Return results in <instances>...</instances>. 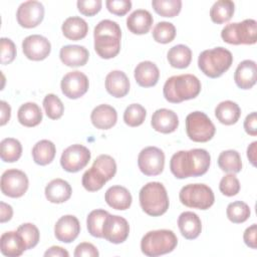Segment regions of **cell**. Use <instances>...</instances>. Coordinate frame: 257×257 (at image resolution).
<instances>
[{"label":"cell","mask_w":257,"mask_h":257,"mask_svg":"<svg viewBox=\"0 0 257 257\" xmlns=\"http://www.w3.org/2000/svg\"><path fill=\"white\" fill-rule=\"evenodd\" d=\"M211 156L204 149H192L175 153L170 161V170L177 179L200 177L207 173Z\"/></svg>","instance_id":"cell-1"},{"label":"cell","mask_w":257,"mask_h":257,"mask_svg":"<svg viewBox=\"0 0 257 257\" xmlns=\"http://www.w3.org/2000/svg\"><path fill=\"white\" fill-rule=\"evenodd\" d=\"M93 38L94 50L99 57L110 59L119 53L121 30L115 21L109 19L99 21L94 27Z\"/></svg>","instance_id":"cell-2"},{"label":"cell","mask_w":257,"mask_h":257,"mask_svg":"<svg viewBox=\"0 0 257 257\" xmlns=\"http://www.w3.org/2000/svg\"><path fill=\"white\" fill-rule=\"evenodd\" d=\"M201 91V82L193 74H180L169 77L163 87L166 100L172 103H180L197 97Z\"/></svg>","instance_id":"cell-3"},{"label":"cell","mask_w":257,"mask_h":257,"mask_svg":"<svg viewBox=\"0 0 257 257\" xmlns=\"http://www.w3.org/2000/svg\"><path fill=\"white\" fill-rule=\"evenodd\" d=\"M116 173V164L112 157L99 155L93 162L90 169L82 175V186L88 192L100 190L104 184L111 180Z\"/></svg>","instance_id":"cell-4"},{"label":"cell","mask_w":257,"mask_h":257,"mask_svg":"<svg viewBox=\"0 0 257 257\" xmlns=\"http://www.w3.org/2000/svg\"><path fill=\"white\" fill-rule=\"evenodd\" d=\"M140 205L143 211L153 217L162 216L169 209V197L164 185L160 182H150L140 191Z\"/></svg>","instance_id":"cell-5"},{"label":"cell","mask_w":257,"mask_h":257,"mask_svg":"<svg viewBox=\"0 0 257 257\" xmlns=\"http://www.w3.org/2000/svg\"><path fill=\"white\" fill-rule=\"evenodd\" d=\"M232 62V53L222 46L204 50L198 57L199 68L210 78L220 77L230 68Z\"/></svg>","instance_id":"cell-6"},{"label":"cell","mask_w":257,"mask_h":257,"mask_svg":"<svg viewBox=\"0 0 257 257\" xmlns=\"http://www.w3.org/2000/svg\"><path fill=\"white\" fill-rule=\"evenodd\" d=\"M178 245V238L172 230L161 229L148 232L141 240V250L149 257L172 252Z\"/></svg>","instance_id":"cell-7"},{"label":"cell","mask_w":257,"mask_h":257,"mask_svg":"<svg viewBox=\"0 0 257 257\" xmlns=\"http://www.w3.org/2000/svg\"><path fill=\"white\" fill-rule=\"evenodd\" d=\"M222 39L229 44H255L257 41V22L245 19L242 22L227 24L221 31Z\"/></svg>","instance_id":"cell-8"},{"label":"cell","mask_w":257,"mask_h":257,"mask_svg":"<svg viewBox=\"0 0 257 257\" xmlns=\"http://www.w3.org/2000/svg\"><path fill=\"white\" fill-rule=\"evenodd\" d=\"M179 198L183 205L199 210H207L215 202L212 189L205 184H189L184 186L180 191Z\"/></svg>","instance_id":"cell-9"},{"label":"cell","mask_w":257,"mask_h":257,"mask_svg":"<svg viewBox=\"0 0 257 257\" xmlns=\"http://www.w3.org/2000/svg\"><path fill=\"white\" fill-rule=\"evenodd\" d=\"M186 133L191 141L206 143L212 140L216 133V127L205 112L197 110L187 115Z\"/></svg>","instance_id":"cell-10"},{"label":"cell","mask_w":257,"mask_h":257,"mask_svg":"<svg viewBox=\"0 0 257 257\" xmlns=\"http://www.w3.org/2000/svg\"><path fill=\"white\" fill-rule=\"evenodd\" d=\"M27 175L17 169H9L1 176V192L10 198L22 197L28 189Z\"/></svg>","instance_id":"cell-11"},{"label":"cell","mask_w":257,"mask_h":257,"mask_svg":"<svg viewBox=\"0 0 257 257\" xmlns=\"http://www.w3.org/2000/svg\"><path fill=\"white\" fill-rule=\"evenodd\" d=\"M89 150L82 145H71L66 148L60 158V165L68 173H76L86 167L90 160Z\"/></svg>","instance_id":"cell-12"},{"label":"cell","mask_w":257,"mask_h":257,"mask_svg":"<svg viewBox=\"0 0 257 257\" xmlns=\"http://www.w3.org/2000/svg\"><path fill=\"white\" fill-rule=\"evenodd\" d=\"M138 166L144 175L158 176L165 167V154L157 147H147L139 154Z\"/></svg>","instance_id":"cell-13"},{"label":"cell","mask_w":257,"mask_h":257,"mask_svg":"<svg viewBox=\"0 0 257 257\" xmlns=\"http://www.w3.org/2000/svg\"><path fill=\"white\" fill-rule=\"evenodd\" d=\"M130 233L128 222L121 216L108 214L102 226V238L113 244L124 242Z\"/></svg>","instance_id":"cell-14"},{"label":"cell","mask_w":257,"mask_h":257,"mask_svg":"<svg viewBox=\"0 0 257 257\" xmlns=\"http://www.w3.org/2000/svg\"><path fill=\"white\" fill-rule=\"evenodd\" d=\"M17 22L24 28H34L38 26L44 18V6L42 3L30 0L19 5L16 12Z\"/></svg>","instance_id":"cell-15"},{"label":"cell","mask_w":257,"mask_h":257,"mask_svg":"<svg viewBox=\"0 0 257 257\" xmlns=\"http://www.w3.org/2000/svg\"><path fill=\"white\" fill-rule=\"evenodd\" d=\"M88 86L89 81L87 76L78 70L66 73L60 82L62 93L70 99L81 97L88 90Z\"/></svg>","instance_id":"cell-16"},{"label":"cell","mask_w":257,"mask_h":257,"mask_svg":"<svg viewBox=\"0 0 257 257\" xmlns=\"http://www.w3.org/2000/svg\"><path fill=\"white\" fill-rule=\"evenodd\" d=\"M22 50L28 59L40 61L50 54L51 44L46 37L39 34H32L25 37L22 41Z\"/></svg>","instance_id":"cell-17"},{"label":"cell","mask_w":257,"mask_h":257,"mask_svg":"<svg viewBox=\"0 0 257 257\" xmlns=\"http://www.w3.org/2000/svg\"><path fill=\"white\" fill-rule=\"evenodd\" d=\"M80 233V224L73 215L60 217L54 225V235L56 239L63 243H71Z\"/></svg>","instance_id":"cell-18"},{"label":"cell","mask_w":257,"mask_h":257,"mask_svg":"<svg viewBox=\"0 0 257 257\" xmlns=\"http://www.w3.org/2000/svg\"><path fill=\"white\" fill-rule=\"evenodd\" d=\"M151 124L156 132L171 134L178 128L179 117L172 109L159 108L153 113Z\"/></svg>","instance_id":"cell-19"},{"label":"cell","mask_w":257,"mask_h":257,"mask_svg":"<svg viewBox=\"0 0 257 257\" xmlns=\"http://www.w3.org/2000/svg\"><path fill=\"white\" fill-rule=\"evenodd\" d=\"M256 62L251 59H246L238 64L234 73V80L239 88L250 89L256 83Z\"/></svg>","instance_id":"cell-20"},{"label":"cell","mask_w":257,"mask_h":257,"mask_svg":"<svg viewBox=\"0 0 257 257\" xmlns=\"http://www.w3.org/2000/svg\"><path fill=\"white\" fill-rule=\"evenodd\" d=\"M59 57L64 65L77 67L86 64L89 58V52L84 46L69 44L61 47Z\"/></svg>","instance_id":"cell-21"},{"label":"cell","mask_w":257,"mask_h":257,"mask_svg":"<svg viewBox=\"0 0 257 257\" xmlns=\"http://www.w3.org/2000/svg\"><path fill=\"white\" fill-rule=\"evenodd\" d=\"M0 250L4 256L17 257L27 250L22 236L17 231H8L1 235Z\"/></svg>","instance_id":"cell-22"},{"label":"cell","mask_w":257,"mask_h":257,"mask_svg":"<svg viewBox=\"0 0 257 257\" xmlns=\"http://www.w3.org/2000/svg\"><path fill=\"white\" fill-rule=\"evenodd\" d=\"M90 120L94 127L98 130H108L116 123L117 112L115 108L109 104H99L92 109Z\"/></svg>","instance_id":"cell-23"},{"label":"cell","mask_w":257,"mask_h":257,"mask_svg":"<svg viewBox=\"0 0 257 257\" xmlns=\"http://www.w3.org/2000/svg\"><path fill=\"white\" fill-rule=\"evenodd\" d=\"M134 76L137 83L142 87L155 86L160 77L158 66L149 60L140 62L134 71Z\"/></svg>","instance_id":"cell-24"},{"label":"cell","mask_w":257,"mask_h":257,"mask_svg":"<svg viewBox=\"0 0 257 257\" xmlns=\"http://www.w3.org/2000/svg\"><path fill=\"white\" fill-rule=\"evenodd\" d=\"M105 89L113 97L120 98L130 91V80L121 70H112L105 76Z\"/></svg>","instance_id":"cell-25"},{"label":"cell","mask_w":257,"mask_h":257,"mask_svg":"<svg viewBox=\"0 0 257 257\" xmlns=\"http://www.w3.org/2000/svg\"><path fill=\"white\" fill-rule=\"evenodd\" d=\"M178 226L183 237L193 240L199 237L202 231V222L196 213L183 212L178 218Z\"/></svg>","instance_id":"cell-26"},{"label":"cell","mask_w":257,"mask_h":257,"mask_svg":"<svg viewBox=\"0 0 257 257\" xmlns=\"http://www.w3.org/2000/svg\"><path fill=\"white\" fill-rule=\"evenodd\" d=\"M153 22L154 18L148 10L138 9L127 16L126 27L132 33L142 35L150 31Z\"/></svg>","instance_id":"cell-27"},{"label":"cell","mask_w":257,"mask_h":257,"mask_svg":"<svg viewBox=\"0 0 257 257\" xmlns=\"http://www.w3.org/2000/svg\"><path fill=\"white\" fill-rule=\"evenodd\" d=\"M44 193L50 203L60 204L66 202L71 197L72 189L68 182L57 178L46 185Z\"/></svg>","instance_id":"cell-28"},{"label":"cell","mask_w":257,"mask_h":257,"mask_svg":"<svg viewBox=\"0 0 257 257\" xmlns=\"http://www.w3.org/2000/svg\"><path fill=\"white\" fill-rule=\"evenodd\" d=\"M104 200L110 208L124 211L131 207L133 198L126 188L122 186H112L106 190Z\"/></svg>","instance_id":"cell-29"},{"label":"cell","mask_w":257,"mask_h":257,"mask_svg":"<svg viewBox=\"0 0 257 257\" xmlns=\"http://www.w3.org/2000/svg\"><path fill=\"white\" fill-rule=\"evenodd\" d=\"M61 30L67 39L78 41L86 36L88 32V25L84 19L78 16H71L64 20Z\"/></svg>","instance_id":"cell-30"},{"label":"cell","mask_w":257,"mask_h":257,"mask_svg":"<svg viewBox=\"0 0 257 257\" xmlns=\"http://www.w3.org/2000/svg\"><path fill=\"white\" fill-rule=\"evenodd\" d=\"M215 115L221 123L232 125L239 120L241 115V108L236 102L232 100H224L216 106Z\"/></svg>","instance_id":"cell-31"},{"label":"cell","mask_w":257,"mask_h":257,"mask_svg":"<svg viewBox=\"0 0 257 257\" xmlns=\"http://www.w3.org/2000/svg\"><path fill=\"white\" fill-rule=\"evenodd\" d=\"M18 121L27 127L38 125L42 120V111L35 102H25L20 105L17 112Z\"/></svg>","instance_id":"cell-32"},{"label":"cell","mask_w":257,"mask_h":257,"mask_svg":"<svg viewBox=\"0 0 257 257\" xmlns=\"http://www.w3.org/2000/svg\"><path fill=\"white\" fill-rule=\"evenodd\" d=\"M31 154L35 164L46 166L53 161L56 154V148L51 141L41 140L34 145Z\"/></svg>","instance_id":"cell-33"},{"label":"cell","mask_w":257,"mask_h":257,"mask_svg":"<svg viewBox=\"0 0 257 257\" xmlns=\"http://www.w3.org/2000/svg\"><path fill=\"white\" fill-rule=\"evenodd\" d=\"M167 58L172 67L183 69L187 68L192 60V50L184 44H178L170 48Z\"/></svg>","instance_id":"cell-34"},{"label":"cell","mask_w":257,"mask_h":257,"mask_svg":"<svg viewBox=\"0 0 257 257\" xmlns=\"http://www.w3.org/2000/svg\"><path fill=\"white\" fill-rule=\"evenodd\" d=\"M235 11V4L231 0H219L210 9V17L214 23L222 24L228 22Z\"/></svg>","instance_id":"cell-35"},{"label":"cell","mask_w":257,"mask_h":257,"mask_svg":"<svg viewBox=\"0 0 257 257\" xmlns=\"http://www.w3.org/2000/svg\"><path fill=\"white\" fill-rule=\"evenodd\" d=\"M218 166L223 172L239 173L242 170L241 156L235 150L223 151L218 157Z\"/></svg>","instance_id":"cell-36"},{"label":"cell","mask_w":257,"mask_h":257,"mask_svg":"<svg viewBox=\"0 0 257 257\" xmlns=\"http://www.w3.org/2000/svg\"><path fill=\"white\" fill-rule=\"evenodd\" d=\"M22 155V146L20 142L13 138H6L0 143L1 160L5 163H14Z\"/></svg>","instance_id":"cell-37"},{"label":"cell","mask_w":257,"mask_h":257,"mask_svg":"<svg viewBox=\"0 0 257 257\" xmlns=\"http://www.w3.org/2000/svg\"><path fill=\"white\" fill-rule=\"evenodd\" d=\"M109 213L102 209H96L91 211L87 215L86 226L88 233L95 238H102V226Z\"/></svg>","instance_id":"cell-38"},{"label":"cell","mask_w":257,"mask_h":257,"mask_svg":"<svg viewBox=\"0 0 257 257\" xmlns=\"http://www.w3.org/2000/svg\"><path fill=\"white\" fill-rule=\"evenodd\" d=\"M227 218L235 224L244 223L247 221L251 215V211L249 206L242 201H235L230 203L227 206L226 210Z\"/></svg>","instance_id":"cell-39"},{"label":"cell","mask_w":257,"mask_h":257,"mask_svg":"<svg viewBox=\"0 0 257 257\" xmlns=\"http://www.w3.org/2000/svg\"><path fill=\"white\" fill-rule=\"evenodd\" d=\"M153 38L158 43L167 44L172 42L176 37V27L173 23L161 21L153 28Z\"/></svg>","instance_id":"cell-40"},{"label":"cell","mask_w":257,"mask_h":257,"mask_svg":"<svg viewBox=\"0 0 257 257\" xmlns=\"http://www.w3.org/2000/svg\"><path fill=\"white\" fill-rule=\"evenodd\" d=\"M152 6L156 13L163 17H175L182 9L181 0H153Z\"/></svg>","instance_id":"cell-41"},{"label":"cell","mask_w":257,"mask_h":257,"mask_svg":"<svg viewBox=\"0 0 257 257\" xmlns=\"http://www.w3.org/2000/svg\"><path fill=\"white\" fill-rule=\"evenodd\" d=\"M147 110L140 103L130 104L123 112V120L128 126L135 127L141 125L146 118Z\"/></svg>","instance_id":"cell-42"},{"label":"cell","mask_w":257,"mask_h":257,"mask_svg":"<svg viewBox=\"0 0 257 257\" xmlns=\"http://www.w3.org/2000/svg\"><path fill=\"white\" fill-rule=\"evenodd\" d=\"M43 107L46 115L51 119H58L62 116L64 111V105L60 98L53 94L48 93L43 99Z\"/></svg>","instance_id":"cell-43"},{"label":"cell","mask_w":257,"mask_h":257,"mask_svg":"<svg viewBox=\"0 0 257 257\" xmlns=\"http://www.w3.org/2000/svg\"><path fill=\"white\" fill-rule=\"evenodd\" d=\"M16 231L22 236V238L26 244L27 250L34 248L38 244L39 238H40V233H39L38 228L34 224H32V223L21 224L17 228Z\"/></svg>","instance_id":"cell-44"},{"label":"cell","mask_w":257,"mask_h":257,"mask_svg":"<svg viewBox=\"0 0 257 257\" xmlns=\"http://www.w3.org/2000/svg\"><path fill=\"white\" fill-rule=\"evenodd\" d=\"M219 190L223 195L227 197H233L240 191V182L234 174L230 173L221 179Z\"/></svg>","instance_id":"cell-45"},{"label":"cell","mask_w":257,"mask_h":257,"mask_svg":"<svg viewBox=\"0 0 257 257\" xmlns=\"http://www.w3.org/2000/svg\"><path fill=\"white\" fill-rule=\"evenodd\" d=\"M1 45V63L6 65L11 63L16 56V46L14 42L6 37L0 39Z\"/></svg>","instance_id":"cell-46"},{"label":"cell","mask_w":257,"mask_h":257,"mask_svg":"<svg viewBox=\"0 0 257 257\" xmlns=\"http://www.w3.org/2000/svg\"><path fill=\"white\" fill-rule=\"evenodd\" d=\"M76 5L81 14L85 16H93L100 11L102 2L101 0H78Z\"/></svg>","instance_id":"cell-47"},{"label":"cell","mask_w":257,"mask_h":257,"mask_svg":"<svg viewBox=\"0 0 257 257\" xmlns=\"http://www.w3.org/2000/svg\"><path fill=\"white\" fill-rule=\"evenodd\" d=\"M107 10L117 16L125 15L132 8L130 0H107L105 2Z\"/></svg>","instance_id":"cell-48"},{"label":"cell","mask_w":257,"mask_h":257,"mask_svg":"<svg viewBox=\"0 0 257 257\" xmlns=\"http://www.w3.org/2000/svg\"><path fill=\"white\" fill-rule=\"evenodd\" d=\"M73 255L75 257H97L99 253L93 244L82 242L76 246Z\"/></svg>","instance_id":"cell-49"},{"label":"cell","mask_w":257,"mask_h":257,"mask_svg":"<svg viewBox=\"0 0 257 257\" xmlns=\"http://www.w3.org/2000/svg\"><path fill=\"white\" fill-rule=\"evenodd\" d=\"M244 130L245 132L252 137L257 135V113L256 111H252L249 113L244 120Z\"/></svg>","instance_id":"cell-50"},{"label":"cell","mask_w":257,"mask_h":257,"mask_svg":"<svg viewBox=\"0 0 257 257\" xmlns=\"http://www.w3.org/2000/svg\"><path fill=\"white\" fill-rule=\"evenodd\" d=\"M256 234H257L256 224H252L250 227H248L243 234V240L245 244L252 249H256Z\"/></svg>","instance_id":"cell-51"},{"label":"cell","mask_w":257,"mask_h":257,"mask_svg":"<svg viewBox=\"0 0 257 257\" xmlns=\"http://www.w3.org/2000/svg\"><path fill=\"white\" fill-rule=\"evenodd\" d=\"M13 216V209L10 205L1 202L0 203V222L5 223L11 220Z\"/></svg>","instance_id":"cell-52"},{"label":"cell","mask_w":257,"mask_h":257,"mask_svg":"<svg viewBox=\"0 0 257 257\" xmlns=\"http://www.w3.org/2000/svg\"><path fill=\"white\" fill-rule=\"evenodd\" d=\"M0 107H1V113H0V124L4 125L6 124L11 116V107L10 105L4 101L1 100L0 101Z\"/></svg>","instance_id":"cell-53"},{"label":"cell","mask_w":257,"mask_h":257,"mask_svg":"<svg viewBox=\"0 0 257 257\" xmlns=\"http://www.w3.org/2000/svg\"><path fill=\"white\" fill-rule=\"evenodd\" d=\"M45 257H68L69 253L60 246H52L44 252Z\"/></svg>","instance_id":"cell-54"},{"label":"cell","mask_w":257,"mask_h":257,"mask_svg":"<svg viewBox=\"0 0 257 257\" xmlns=\"http://www.w3.org/2000/svg\"><path fill=\"white\" fill-rule=\"evenodd\" d=\"M256 146L257 142H253L247 148V158L253 166H256Z\"/></svg>","instance_id":"cell-55"}]
</instances>
